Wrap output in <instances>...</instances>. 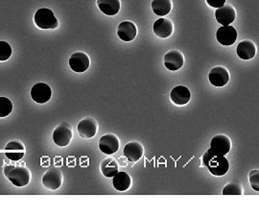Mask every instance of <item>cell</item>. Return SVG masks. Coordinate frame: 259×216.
Wrapping results in <instances>:
<instances>
[{"mask_svg":"<svg viewBox=\"0 0 259 216\" xmlns=\"http://www.w3.org/2000/svg\"><path fill=\"white\" fill-rule=\"evenodd\" d=\"M203 161L208 171L217 177L226 175L230 169L229 160L225 158V156L216 155L210 149L204 153Z\"/></svg>","mask_w":259,"mask_h":216,"instance_id":"cell-1","label":"cell"},{"mask_svg":"<svg viewBox=\"0 0 259 216\" xmlns=\"http://www.w3.org/2000/svg\"><path fill=\"white\" fill-rule=\"evenodd\" d=\"M4 174L13 185L19 188L27 186L31 180V172L25 166L6 165L4 167Z\"/></svg>","mask_w":259,"mask_h":216,"instance_id":"cell-2","label":"cell"},{"mask_svg":"<svg viewBox=\"0 0 259 216\" xmlns=\"http://www.w3.org/2000/svg\"><path fill=\"white\" fill-rule=\"evenodd\" d=\"M34 21L38 28L56 29L59 26V21L56 19L52 10L48 8H40L37 10L34 16Z\"/></svg>","mask_w":259,"mask_h":216,"instance_id":"cell-3","label":"cell"},{"mask_svg":"<svg viewBox=\"0 0 259 216\" xmlns=\"http://www.w3.org/2000/svg\"><path fill=\"white\" fill-rule=\"evenodd\" d=\"M73 137L72 126L69 123H61L53 132V141L60 147L67 146Z\"/></svg>","mask_w":259,"mask_h":216,"instance_id":"cell-4","label":"cell"},{"mask_svg":"<svg viewBox=\"0 0 259 216\" xmlns=\"http://www.w3.org/2000/svg\"><path fill=\"white\" fill-rule=\"evenodd\" d=\"M209 149L216 155L226 156L232 149L231 139L222 134L217 135L213 137Z\"/></svg>","mask_w":259,"mask_h":216,"instance_id":"cell-5","label":"cell"},{"mask_svg":"<svg viewBox=\"0 0 259 216\" xmlns=\"http://www.w3.org/2000/svg\"><path fill=\"white\" fill-rule=\"evenodd\" d=\"M185 65V57L178 49H172L164 55V66L171 71H177Z\"/></svg>","mask_w":259,"mask_h":216,"instance_id":"cell-6","label":"cell"},{"mask_svg":"<svg viewBox=\"0 0 259 216\" xmlns=\"http://www.w3.org/2000/svg\"><path fill=\"white\" fill-rule=\"evenodd\" d=\"M119 139L114 134L104 135L99 141V149L107 155H112L116 153L119 149Z\"/></svg>","mask_w":259,"mask_h":216,"instance_id":"cell-7","label":"cell"},{"mask_svg":"<svg viewBox=\"0 0 259 216\" xmlns=\"http://www.w3.org/2000/svg\"><path fill=\"white\" fill-rule=\"evenodd\" d=\"M91 65V60L84 52H75L69 58L70 68L78 73L87 71Z\"/></svg>","mask_w":259,"mask_h":216,"instance_id":"cell-8","label":"cell"},{"mask_svg":"<svg viewBox=\"0 0 259 216\" xmlns=\"http://www.w3.org/2000/svg\"><path fill=\"white\" fill-rule=\"evenodd\" d=\"M51 96L52 90L46 83H37L31 89V97L36 103H47L50 100Z\"/></svg>","mask_w":259,"mask_h":216,"instance_id":"cell-9","label":"cell"},{"mask_svg":"<svg viewBox=\"0 0 259 216\" xmlns=\"http://www.w3.org/2000/svg\"><path fill=\"white\" fill-rule=\"evenodd\" d=\"M237 31L232 25L222 26L217 30L216 38L224 47H231L237 39Z\"/></svg>","mask_w":259,"mask_h":216,"instance_id":"cell-10","label":"cell"},{"mask_svg":"<svg viewBox=\"0 0 259 216\" xmlns=\"http://www.w3.org/2000/svg\"><path fill=\"white\" fill-rule=\"evenodd\" d=\"M208 79L214 87H224L230 81V73L225 66H215L209 71Z\"/></svg>","mask_w":259,"mask_h":216,"instance_id":"cell-11","label":"cell"},{"mask_svg":"<svg viewBox=\"0 0 259 216\" xmlns=\"http://www.w3.org/2000/svg\"><path fill=\"white\" fill-rule=\"evenodd\" d=\"M63 173L59 169H49L42 177V185L50 190H56L63 185Z\"/></svg>","mask_w":259,"mask_h":216,"instance_id":"cell-12","label":"cell"},{"mask_svg":"<svg viewBox=\"0 0 259 216\" xmlns=\"http://www.w3.org/2000/svg\"><path fill=\"white\" fill-rule=\"evenodd\" d=\"M215 18L222 26L231 25L236 18V12L231 4H225L221 8H217L215 12Z\"/></svg>","mask_w":259,"mask_h":216,"instance_id":"cell-13","label":"cell"},{"mask_svg":"<svg viewBox=\"0 0 259 216\" xmlns=\"http://www.w3.org/2000/svg\"><path fill=\"white\" fill-rule=\"evenodd\" d=\"M98 131V123L93 117H85L78 124V133L83 139H92Z\"/></svg>","mask_w":259,"mask_h":216,"instance_id":"cell-14","label":"cell"},{"mask_svg":"<svg viewBox=\"0 0 259 216\" xmlns=\"http://www.w3.org/2000/svg\"><path fill=\"white\" fill-rule=\"evenodd\" d=\"M5 155L9 160L18 161L25 155V146L20 141H12L5 146Z\"/></svg>","mask_w":259,"mask_h":216,"instance_id":"cell-15","label":"cell"},{"mask_svg":"<svg viewBox=\"0 0 259 216\" xmlns=\"http://www.w3.org/2000/svg\"><path fill=\"white\" fill-rule=\"evenodd\" d=\"M174 31L173 21L167 18H160L154 23V33L158 38H166L172 35Z\"/></svg>","mask_w":259,"mask_h":216,"instance_id":"cell-16","label":"cell"},{"mask_svg":"<svg viewBox=\"0 0 259 216\" xmlns=\"http://www.w3.org/2000/svg\"><path fill=\"white\" fill-rule=\"evenodd\" d=\"M170 98L177 106H185L190 101L191 94L185 85H177L171 91Z\"/></svg>","mask_w":259,"mask_h":216,"instance_id":"cell-17","label":"cell"},{"mask_svg":"<svg viewBox=\"0 0 259 216\" xmlns=\"http://www.w3.org/2000/svg\"><path fill=\"white\" fill-rule=\"evenodd\" d=\"M138 28L132 21H122L118 28L117 35L123 41H132L137 37Z\"/></svg>","mask_w":259,"mask_h":216,"instance_id":"cell-18","label":"cell"},{"mask_svg":"<svg viewBox=\"0 0 259 216\" xmlns=\"http://www.w3.org/2000/svg\"><path fill=\"white\" fill-rule=\"evenodd\" d=\"M123 154L128 160L136 162L143 156L144 148L139 141H132L126 144L123 150Z\"/></svg>","mask_w":259,"mask_h":216,"instance_id":"cell-19","label":"cell"},{"mask_svg":"<svg viewBox=\"0 0 259 216\" xmlns=\"http://www.w3.org/2000/svg\"><path fill=\"white\" fill-rule=\"evenodd\" d=\"M237 55L242 60H250L256 54V47L253 41L246 39L241 41L237 47Z\"/></svg>","mask_w":259,"mask_h":216,"instance_id":"cell-20","label":"cell"},{"mask_svg":"<svg viewBox=\"0 0 259 216\" xmlns=\"http://www.w3.org/2000/svg\"><path fill=\"white\" fill-rule=\"evenodd\" d=\"M97 6L106 16H115L121 8L120 0H97Z\"/></svg>","mask_w":259,"mask_h":216,"instance_id":"cell-21","label":"cell"},{"mask_svg":"<svg viewBox=\"0 0 259 216\" xmlns=\"http://www.w3.org/2000/svg\"><path fill=\"white\" fill-rule=\"evenodd\" d=\"M112 185L113 188L118 191H126L131 188L132 178L126 172H117L112 177Z\"/></svg>","mask_w":259,"mask_h":216,"instance_id":"cell-22","label":"cell"},{"mask_svg":"<svg viewBox=\"0 0 259 216\" xmlns=\"http://www.w3.org/2000/svg\"><path fill=\"white\" fill-rule=\"evenodd\" d=\"M100 169L105 177L112 178L119 171V165L115 159L107 158L101 162Z\"/></svg>","mask_w":259,"mask_h":216,"instance_id":"cell-23","label":"cell"},{"mask_svg":"<svg viewBox=\"0 0 259 216\" xmlns=\"http://www.w3.org/2000/svg\"><path fill=\"white\" fill-rule=\"evenodd\" d=\"M152 10L157 16H166L172 10V0H153Z\"/></svg>","mask_w":259,"mask_h":216,"instance_id":"cell-24","label":"cell"},{"mask_svg":"<svg viewBox=\"0 0 259 216\" xmlns=\"http://www.w3.org/2000/svg\"><path fill=\"white\" fill-rule=\"evenodd\" d=\"M243 188L240 183H230L223 188V195H242Z\"/></svg>","mask_w":259,"mask_h":216,"instance_id":"cell-25","label":"cell"},{"mask_svg":"<svg viewBox=\"0 0 259 216\" xmlns=\"http://www.w3.org/2000/svg\"><path fill=\"white\" fill-rule=\"evenodd\" d=\"M13 111V103L7 97H0V117H6Z\"/></svg>","mask_w":259,"mask_h":216,"instance_id":"cell-26","label":"cell"},{"mask_svg":"<svg viewBox=\"0 0 259 216\" xmlns=\"http://www.w3.org/2000/svg\"><path fill=\"white\" fill-rule=\"evenodd\" d=\"M12 56V47L7 41H0V62H5Z\"/></svg>","mask_w":259,"mask_h":216,"instance_id":"cell-27","label":"cell"},{"mask_svg":"<svg viewBox=\"0 0 259 216\" xmlns=\"http://www.w3.org/2000/svg\"><path fill=\"white\" fill-rule=\"evenodd\" d=\"M250 187L254 190L259 191V170H251L249 174Z\"/></svg>","mask_w":259,"mask_h":216,"instance_id":"cell-28","label":"cell"},{"mask_svg":"<svg viewBox=\"0 0 259 216\" xmlns=\"http://www.w3.org/2000/svg\"><path fill=\"white\" fill-rule=\"evenodd\" d=\"M205 1L212 8H221L226 4L227 0H205Z\"/></svg>","mask_w":259,"mask_h":216,"instance_id":"cell-29","label":"cell"}]
</instances>
